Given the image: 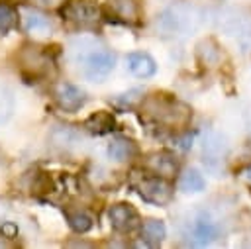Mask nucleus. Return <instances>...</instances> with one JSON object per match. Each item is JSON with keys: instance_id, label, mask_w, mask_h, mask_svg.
I'll return each mask as SVG.
<instances>
[{"instance_id": "6e6552de", "label": "nucleus", "mask_w": 251, "mask_h": 249, "mask_svg": "<svg viewBox=\"0 0 251 249\" xmlns=\"http://www.w3.org/2000/svg\"><path fill=\"white\" fill-rule=\"evenodd\" d=\"M108 220H110V225L118 233H131L141 225V218L137 210L127 202L112 204L108 210Z\"/></svg>"}, {"instance_id": "412c9836", "label": "nucleus", "mask_w": 251, "mask_h": 249, "mask_svg": "<svg viewBox=\"0 0 251 249\" xmlns=\"http://www.w3.org/2000/svg\"><path fill=\"white\" fill-rule=\"evenodd\" d=\"M65 216H67V222H69L71 229L76 231V233H86V231H90L92 225H94L92 216L86 214L84 210H67Z\"/></svg>"}, {"instance_id": "f3484780", "label": "nucleus", "mask_w": 251, "mask_h": 249, "mask_svg": "<svg viewBox=\"0 0 251 249\" xmlns=\"http://www.w3.org/2000/svg\"><path fill=\"white\" fill-rule=\"evenodd\" d=\"M227 151V143H226V137H222L220 133L216 131H210L206 137H204V143H202V153H204V161L212 163V161H218L220 157H224Z\"/></svg>"}, {"instance_id": "dca6fc26", "label": "nucleus", "mask_w": 251, "mask_h": 249, "mask_svg": "<svg viewBox=\"0 0 251 249\" xmlns=\"http://www.w3.org/2000/svg\"><path fill=\"white\" fill-rule=\"evenodd\" d=\"M137 155V145L127 137H116L108 145V157L116 163H124Z\"/></svg>"}, {"instance_id": "9d476101", "label": "nucleus", "mask_w": 251, "mask_h": 249, "mask_svg": "<svg viewBox=\"0 0 251 249\" xmlns=\"http://www.w3.org/2000/svg\"><path fill=\"white\" fill-rule=\"evenodd\" d=\"M20 22H22V27L27 31V33H33V35H49L51 29H53V24L49 20V16L33 6H22L20 8Z\"/></svg>"}, {"instance_id": "b1692460", "label": "nucleus", "mask_w": 251, "mask_h": 249, "mask_svg": "<svg viewBox=\"0 0 251 249\" xmlns=\"http://www.w3.org/2000/svg\"><path fill=\"white\" fill-rule=\"evenodd\" d=\"M139 92H143V90H139V88H133V90H129V92H126V94H120L118 98H116V102L120 104V106H133V104H137V102H141V98L143 96H137Z\"/></svg>"}, {"instance_id": "4be33fe9", "label": "nucleus", "mask_w": 251, "mask_h": 249, "mask_svg": "<svg viewBox=\"0 0 251 249\" xmlns=\"http://www.w3.org/2000/svg\"><path fill=\"white\" fill-rule=\"evenodd\" d=\"M16 24H18V10L12 4L0 0V33L10 31Z\"/></svg>"}, {"instance_id": "f8f14e48", "label": "nucleus", "mask_w": 251, "mask_h": 249, "mask_svg": "<svg viewBox=\"0 0 251 249\" xmlns=\"http://www.w3.org/2000/svg\"><path fill=\"white\" fill-rule=\"evenodd\" d=\"M126 67L137 78H149V76H153L157 73L155 59L149 53H145V51H131V53H127Z\"/></svg>"}, {"instance_id": "7ed1b4c3", "label": "nucleus", "mask_w": 251, "mask_h": 249, "mask_svg": "<svg viewBox=\"0 0 251 249\" xmlns=\"http://www.w3.org/2000/svg\"><path fill=\"white\" fill-rule=\"evenodd\" d=\"M198 25V12L192 6L176 4L157 16V31L165 37H180Z\"/></svg>"}, {"instance_id": "ddd939ff", "label": "nucleus", "mask_w": 251, "mask_h": 249, "mask_svg": "<svg viewBox=\"0 0 251 249\" xmlns=\"http://www.w3.org/2000/svg\"><path fill=\"white\" fill-rule=\"evenodd\" d=\"M196 59L202 67H218L222 63V49L214 37H204L196 45Z\"/></svg>"}, {"instance_id": "a878e982", "label": "nucleus", "mask_w": 251, "mask_h": 249, "mask_svg": "<svg viewBox=\"0 0 251 249\" xmlns=\"http://www.w3.org/2000/svg\"><path fill=\"white\" fill-rule=\"evenodd\" d=\"M247 176H249V178H251V167H249V169H247Z\"/></svg>"}, {"instance_id": "aec40b11", "label": "nucleus", "mask_w": 251, "mask_h": 249, "mask_svg": "<svg viewBox=\"0 0 251 249\" xmlns=\"http://www.w3.org/2000/svg\"><path fill=\"white\" fill-rule=\"evenodd\" d=\"M76 143H80L78 133H75L71 127H55L51 131V145L55 149L61 151H69L71 147H75Z\"/></svg>"}, {"instance_id": "423d86ee", "label": "nucleus", "mask_w": 251, "mask_h": 249, "mask_svg": "<svg viewBox=\"0 0 251 249\" xmlns=\"http://www.w3.org/2000/svg\"><path fill=\"white\" fill-rule=\"evenodd\" d=\"M186 237H188L190 245H196V247L210 245L212 241H216L220 237V224L210 212H206V210L196 212L194 218L188 222Z\"/></svg>"}, {"instance_id": "0eeeda50", "label": "nucleus", "mask_w": 251, "mask_h": 249, "mask_svg": "<svg viewBox=\"0 0 251 249\" xmlns=\"http://www.w3.org/2000/svg\"><path fill=\"white\" fill-rule=\"evenodd\" d=\"M63 18L75 24L76 27H96L102 20V14L100 8L90 4L88 0H75L63 8Z\"/></svg>"}, {"instance_id": "a211bd4d", "label": "nucleus", "mask_w": 251, "mask_h": 249, "mask_svg": "<svg viewBox=\"0 0 251 249\" xmlns=\"http://www.w3.org/2000/svg\"><path fill=\"white\" fill-rule=\"evenodd\" d=\"M114 124H116V120L110 112H96L84 122V127L96 135H104L114 129Z\"/></svg>"}, {"instance_id": "2eb2a0df", "label": "nucleus", "mask_w": 251, "mask_h": 249, "mask_svg": "<svg viewBox=\"0 0 251 249\" xmlns=\"http://www.w3.org/2000/svg\"><path fill=\"white\" fill-rule=\"evenodd\" d=\"M141 237L149 247H157L163 243V239L167 237V227L163 224V220L157 218H149L145 222H141Z\"/></svg>"}, {"instance_id": "393cba45", "label": "nucleus", "mask_w": 251, "mask_h": 249, "mask_svg": "<svg viewBox=\"0 0 251 249\" xmlns=\"http://www.w3.org/2000/svg\"><path fill=\"white\" fill-rule=\"evenodd\" d=\"M33 2H37V4H41V6H59V4H63L65 0H33Z\"/></svg>"}, {"instance_id": "1a4fd4ad", "label": "nucleus", "mask_w": 251, "mask_h": 249, "mask_svg": "<svg viewBox=\"0 0 251 249\" xmlns=\"http://www.w3.org/2000/svg\"><path fill=\"white\" fill-rule=\"evenodd\" d=\"M53 98H55V102H57V106H59L61 110L73 114V112H78V110L84 106V102H86V92H84L80 86L73 84V82L61 80V82H57V84L53 86Z\"/></svg>"}, {"instance_id": "f03ea898", "label": "nucleus", "mask_w": 251, "mask_h": 249, "mask_svg": "<svg viewBox=\"0 0 251 249\" xmlns=\"http://www.w3.org/2000/svg\"><path fill=\"white\" fill-rule=\"evenodd\" d=\"M139 104L145 118L165 125L167 129L184 131V127L192 118V112L188 110V106H184L180 100H176L173 94H167V92H153L147 98H141Z\"/></svg>"}, {"instance_id": "4468645a", "label": "nucleus", "mask_w": 251, "mask_h": 249, "mask_svg": "<svg viewBox=\"0 0 251 249\" xmlns=\"http://www.w3.org/2000/svg\"><path fill=\"white\" fill-rule=\"evenodd\" d=\"M206 188V178L204 174L194 169V167H188L182 171V174L178 176V190L184 192V194H198Z\"/></svg>"}, {"instance_id": "20e7f679", "label": "nucleus", "mask_w": 251, "mask_h": 249, "mask_svg": "<svg viewBox=\"0 0 251 249\" xmlns=\"http://www.w3.org/2000/svg\"><path fill=\"white\" fill-rule=\"evenodd\" d=\"M53 65H55V59L47 51V47L25 43L18 53V69L25 78H31V80L45 78L53 71Z\"/></svg>"}, {"instance_id": "39448f33", "label": "nucleus", "mask_w": 251, "mask_h": 249, "mask_svg": "<svg viewBox=\"0 0 251 249\" xmlns=\"http://www.w3.org/2000/svg\"><path fill=\"white\" fill-rule=\"evenodd\" d=\"M135 190L145 202L155 206H167L175 198V186L171 184V180L153 173L147 176H141L135 182Z\"/></svg>"}, {"instance_id": "6ab92c4d", "label": "nucleus", "mask_w": 251, "mask_h": 249, "mask_svg": "<svg viewBox=\"0 0 251 249\" xmlns=\"http://www.w3.org/2000/svg\"><path fill=\"white\" fill-rule=\"evenodd\" d=\"M110 8L114 12L116 18H120L122 22H129L135 24L139 18V6L135 0H112Z\"/></svg>"}, {"instance_id": "5701e85b", "label": "nucleus", "mask_w": 251, "mask_h": 249, "mask_svg": "<svg viewBox=\"0 0 251 249\" xmlns=\"http://www.w3.org/2000/svg\"><path fill=\"white\" fill-rule=\"evenodd\" d=\"M12 112H14V94L10 88L0 84V125L8 122Z\"/></svg>"}, {"instance_id": "9b49d317", "label": "nucleus", "mask_w": 251, "mask_h": 249, "mask_svg": "<svg viewBox=\"0 0 251 249\" xmlns=\"http://www.w3.org/2000/svg\"><path fill=\"white\" fill-rule=\"evenodd\" d=\"M145 169L151 171L153 174H159V176H165L171 180L178 173V159L171 151H155V153L147 155Z\"/></svg>"}, {"instance_id": "f257e3e1", "label": "nucleus", "mask_w": 251, "mask_h": 249, "mask_svg": "<svg viewBox=\"0 0 251 249\" xmlns=\"http://www.w3.org/2000/svg\"><path fill=\"white\" fill-rule=\"evenodd\" d=\"M71 61L80 75L92 82H102L116 67V53L94 37H76L69 45Z\"/></svg>"}]
</instances>
